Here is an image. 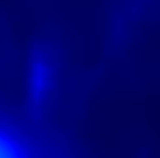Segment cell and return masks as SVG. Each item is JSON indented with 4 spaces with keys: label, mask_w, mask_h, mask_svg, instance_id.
Returning a JSON list of instances; mask_svg holds the SVG:
<instances>
[{
    "label": "cell",
    "mask_w": 160,
    "mask_h": 158,
    "mask_svg": "<svg viewBox=\"0 0 160 158\" xmlns=\"http://www.w3.org/2000/svg\"><path fill=\"white\" fill-rule=\"evenodd\" d=\"M0 158H38L29 144L17 133L0 125Z\"/></svg>",
    "instance_id": "6da1fadb"
}]
</instances>
